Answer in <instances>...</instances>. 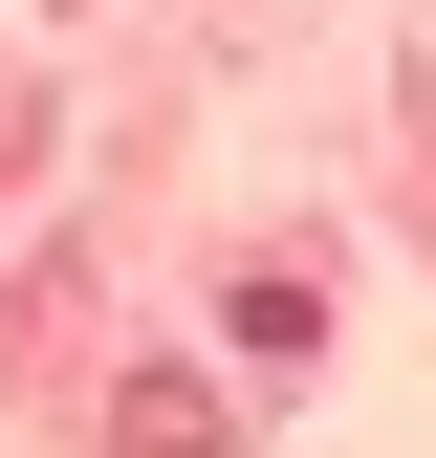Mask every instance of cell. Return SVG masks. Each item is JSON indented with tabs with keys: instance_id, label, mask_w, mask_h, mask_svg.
I'll return each instance as SVG.
<instances>
[{
	"instance_id": "obj_1",
	"label": "cell",
	"mask_w": 436,
	"mask_h": 458,
	"mask_svg": "<svg viewBox=\"0 0 436 458\" xmlns=\"http://www.w3.org/2000/svg\"><path fill=\"white\" fill-rule=\"evenodd\" d=\"M109 437H131V458H218V393H197V371H131V393H109Z\"/></svg>"
},
{
	"instance_id": "obj_2",
	"label": "cell",
	"mask_w": 436,
	"mask_h": 458,
	"mask_svg": "<svg viewBox=\"0 0 436 458\" xmlns=\"http://www.w3.org/2000/svg\"><path fill=\"white\" fill-rule=\"evenodd\" d=\"M218 327H240V350H262V371H306V327H327V306H306V284H284V262H262V284H218Z\"/></svg>"
}]
</instances>
